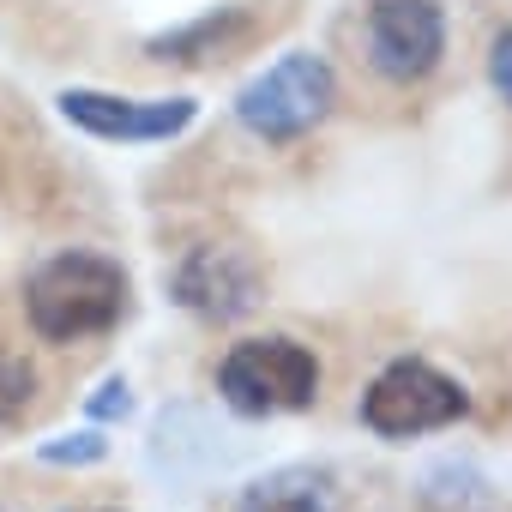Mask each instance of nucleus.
Returning <instances> with one entry per match:
<instances>
[{"label":"nucleus","mask_w":512,"mask_h":512,"mask_svg":"<svg viewBox=\"0 0 512 512\" xmlns=\"http://www.w3.org/2000/svg\"><path fill=\"white\" fill-rule=\"evenodd\" d=\"M416 500H422V512H494L488 476H482L476 464H464V458L428 464L422 482H416Z\"/></svg>","instance_id":"obj_9"},{"label":"nucleus","mask_w":512,"mask_h":512,"mask_svg":"<svg viewBox=\"0 0 512 512\" xmlns=\"http://www.w3.org/2000/svg\"><path fill=\"white\" fill-rule=\"evenodd\" d=\"M97 512H109V506H97Z\"/></svg>","instance_id":"obj_14"},{"label":"nucleus","mask_w":512,"mask_h":512,"mask_svg":"<svg viewBox=\"0 0 512 512\" xmlns=\"http://www.w3.org/2000/svg\"><path fill=\"white\" fill-rule=\"evenodd\" d=\"M0 512H7V506H0Z\"/></svg>","instance_id":"obj_15"},{"label":"nucleus","mask_w":512,"mask_h":512,"mask_svg":"<svg viewBox=\"0 0 512 512\" xmlns=\"http://www.w3.org/2000/svg\"><path fill=\"white\" fill-rule=\"evenodd\" d=\"M85 410H91L97 422H115V416H127V410H133V392H127V380H121V374H109V380H103V386L85 398Z\"/></svg>","instance_id":"obj_12"},{"label":"nucleus","mask_w":512,"mask_h":512,"mask_svg":"<svg viewBox=\"0 0 512 512\" xmlns=\"http://www.w3.org/2000/svg\"><path fill=\"white\" fill-rule=\"evenodd\" d=\"M488 79H494V91L512 103V31H506V37H494V55H488Z\"/></svg>","instance_id":"obj_13"},{"label":"nucleus","mask_w":512,"mask_h":512,"mask_svg":"<svg viewBox=\"0 0 512 512\" xmlns=\"http://www.w3.org/2000/svg\"><path fill=\"white\" fill-rule=\"evenodd\" d=\"M37 458H43V464H97V458H109V440H103L97 428H79V434H55V440H43Z\"/></svg>","instance_id":"obj_11"},{"label":"nucleus","mask_w":512,"mask_h":512,"mask_svg":"<svg viewBox=\"0 0 512 512\" xmlns=\"http://www.w3.org/2000/svg\"><path fill=\"white\" fill-rule=\"evenodd\" d=\"M169 290H175V302H181L187 314H199V320H241V314L260 308V290H266V284H260V266H253L241 247L205 241V247H193L187 260L175 266Z\"/></svg>","instance_id":"obj_7"},{"label":"nucleus","mask_w":512,"mask_h":512,"mask_svg":"<svg viewBox=\"0 0 512 512\" xmlns=\"http://www.w3.org/2000/svg\"><path fill=\"white\" fill-rule=\"evenodd\" d=\"M55 103L79 133L115 139V145H163V139L187 133L199 115L193 97H109V91H79V85L61 91Z\"/></svg>","instance_id":"obj_6"},{"label":"nucleus","mask_w":512,"mask_h":512,"mask_svg":"<svg viewBox=\"0 0 512 512\" xmlns=\"http://www.w3.org/2000/svg\"><path fill=\"white\" fill-rule=\"evenodd\" d=\"M338 103V79L332 67L314 55V49H290L278 55L260 79H247L241 97H235V121L266 139V145H290L302 133H314Z\"/></svg>","instance_id":"obj_3"},{"label":"nucleus","mask_w":512,"mask_h":512,"mask_svg":"<svg viewBox=\"0 0 512 512\" xmlns=\"http://www.w3.org/2000/svg\"><path fill=\"white\" fill-rule=\"evenodd\" d=\"M446 55V13L434 0H374L368 7V61L392 85H416Z\"/></svg>","instance_id":"obj_5"},{"label":"nucleus","mask_w":512,"mask_h":512,"mask_svg":"<svg viewBox=\"0 0 512 512\" xmlns=\"http://www.w3.org/2000/svg\"><path fill=\"white\" fill-rule=\"evenodd\" d=\"M127 272L109 253L67 247L25 278V320L43 344H85L121 326L127 314Z\"/></svg>","instance_id":"obj_1"},{"label":"nucleus","mask_w":512,"mask_h":512,"mask_svg":"<svg viewBox=\"0 0 512 512\" xmlns=\"http://www.w3.org/2000/svg\"><path fill=\"white\" fill-rule=\"evenodd\" d=\"M217 398L235 416H290L320 398V362L296 338H241L217 362Z\"/></svg>","instance_id":"obj_2"},{"label":"nucleus","mask_w":512,"mask_h":512,"mask_svg":"<svg viewBox=\"0 0 512 512\" xmlns=\"http://www.w3.org/2000/svg\"><path fill=\"white\" fill-rule=\"evenodd\" d=\"M470 416V392L440 374L422 356H398L374 374V386L362 392V422L380 440H416V434H440L452 422Z\"/></svg>","instance_id":"obj_4"},{"label":"nucleus","mask_w":512,"mask_h":512,"mask_svg":"<svg viewBox=\"0 0 512 512\" xmlns=\"http://www.w3.org/2000/svg\"><path fill=\"white\" fill-rule=\"evenodd\" d=\"M37 398V368L13 350H0V428H13Z\"/></svg>","instance_id":"obj_10"},{"label":"nucleus","mask_w":512,"mask_h":512,"mask_svg":"<svg viewBox=\"0 0 512 512\" xmlns=\"http://www.w3.org/2000/svg\"><path fill=\"white\" fill-rule=\"evenodd\" d=\"M235 512H344V488L326 464H278L235 494Z\"/></svg>","instance_id":"obj_8"}]
</instances>
